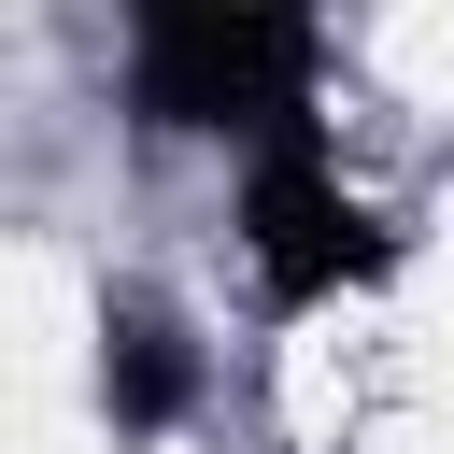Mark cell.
<instances>
[{
  "instance_id": "cell-1",
  "label": "cell",
  "mask_w": 454,
  "mask_h": 454,
  "mask_svg": "<svg viewBox=\"0 0 454 454\" xmlns=\"http://www.w3.org/2000/svg\"><path fill=\"white\" fill-rule=\"evenodd\" d=\"M298 85H312V28L298 14H142L128 43V99L142 128H298Z\"/></svg>"
},
{
  "instance_id": "cell-2",
  "label": "cell",
  "mask_w": 454,
  "mask_h": 454,
  "mask_svg": "<svg viewBox=\"0 0 454 454\" xmlns=\"http://www.w3.org/2000/svg\"><path fill=\"white\" fill-rule=\"evenodd\" d=\"M241 227H255V270H270V298H340V284H369L397 241H383V213L312 156V128H284L270 156H255V199H241Z\"/></svg>"
},
{
  "instance_id": "cell-3",
  "label": "cell",
  "mask_w": 454,
  "mask_h": 454,
  "mask_svg": "<svg viewBox=\"0 0 454 454\" xmlns=\"http://www.w3.org/2000/svg\"><path fill=\"white\" fill-rule=\"evenodd\" d=\"M114 411H128V426H170V411H184V340H170L156 298L114 312Z\"/></svg>"
}]
</instances>
